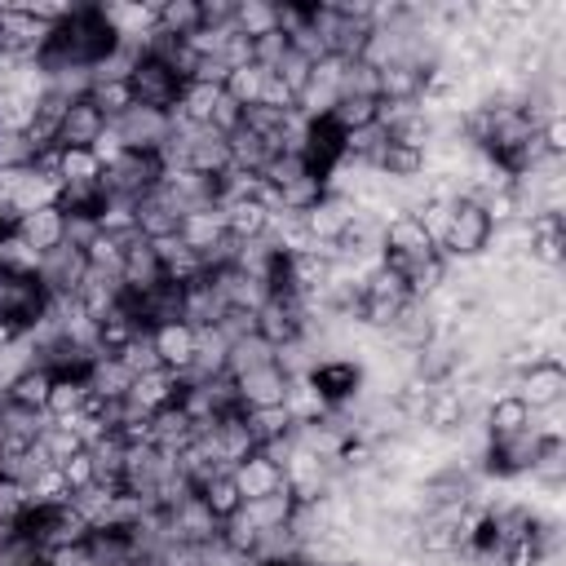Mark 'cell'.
<instances>
[{
  "label": "cell",
  "instance_id": "6da1fadb",
  "mask_svg": "<svg viewBox=\"0 0 566 566\" xmlns=\"http://www.w3.org/2000/svg\"><path fill=\"white\" fill-rule=\"evenodd\" d=\"M164 159L159 150H119L106 168H102V186L111 199H124V203H142L159 190L164 181Z\"/></svg>",
  "mask_w": 566,
  "mask_h": 566
},
{
  "label": "cell",
  "instance_id": "7a4b0ae2",
  "mask_svg": "<svg viewBox=\"0 0 566 566\" xmlns=\"http://www.w3.org/2000/svg\"><path fill=\"white\" fill-rule=\"evenodd\" d=\"M491 234H495V226H491V217L482 212V203H478L473 195H460V199L451 203V226H447L438 252H442L447 261H482V256L491 252Z\"/></svg>",
  "mask_w": 566,
  "mask_h": 566
},
{
  "label": "cell",
  "instance_id": "3957f363",
  "mask_svg": "<svg viewBox=\"0 0 566 566\" xmlns=\"http://www.w3.org/2000/svg\"><path fill=\"white\" fill-rule=\"evenodd\" d=\"M128 88H133V106L172 115V111H177V97H181V88H186V80H181L164 57L142 53V57L133 62V71H128Z\"/></svg>",
  "mask_w": 566,
  "mask_h": 566
},
{
  "label": "cell",
  "instance_id": "277c9868",
  "mask_svg": "<svg viewBox=\"0 0 566 566\" xmlns=\"http://www.w3.org/2000/svg\"><path fill=\"white\" fill-rule=\"evenodd\" d=\"M305 380L314 385V394L327 402V411H340V407H354V398L367 389V371L358 358H318Z\"/></svg>",
  "mask_w": 566,
  "mask_h": 566
},
{
  "label": "cell",
  "instance_id": "5b68a950",
  "mask_svg": "<svg viewBox=\"0 0 566 566\" xmlns=\"http://www.w3.org/2000/svg\"><path fill=\"white\" fill-rule=\"evenodd\" d=\"M35 279L44 283V292H49L53 301H71V296L84 287V279H88V256H84V248L62 243V248H53V252H40Z\"/></svg>",
  "mask_w": 566,
  "mask_h": 566
},
{
  "label": "cell",
  "instance_id": "8992f818",
  "mask_svg": "<svg viewBox=\"0 0 566 566\" xmlns=\"http://www.w3.org/2000/svg\"><path fill=\"white\" fill-rule=\"evenodd\" d=\"M106 128H111L106 111H102V106H97L88 93H80V97H71V102H66V111H62V124H57V137H53V146L93 150V146L106 137Z\"/></svg>",
  "mask_w": 566,
  "mask_h": 566
},
{
  "label": "cell",
  "instance_id": "52a82bcc",
  "mask_svg": "<svg viewBox=\"0 0 566 566\" xmlns=\"http://www.w3.org/2000/svg\"><path fill=\"white\" fill-rule=\"evenodd\" d=\"M111 133L119 137L124 150H164L168 137H172V115L146 111V106H128L124 115L111 119Z\"/></svg>",
  "mask_w": 566,
  "mask_h": 566
},
{
  "label": "cell",
  "instance_id": "ba28073f",
  "mask_svg": "<svg viewBox=\"0 0 566 566\" xmlns=\"http://www.w3.org/2000/svg\"><path fill=\"white\" fill-rule=\"evenodd\" d=\"M296 150H301L305 168L327 181V177L336 172V164L345 159V133H340L327 115H323V119H305V128H301V137H296Z\"/></svg>",
  "mask_w": 566,
  "mask_h": 566
},
{
  "label": "cell",
  "instance_id": "9c48e42d",
  "mask_svg": "<svg viewBox=\"0 0 566 566\" xmlns=\"http://www.w3.org/2000/svg\"><path fill=\"white\" fill-rule=\"evenodd\" d=\"M513 394L526 402L531 416L548 411V407H562V398H566V367L553 363V358H539V363H531L526 371L513 376Z\"/></svg>",
  "mask_w": 566,
  "mask_h": 566
},
{
  "label": "cell",
  "instance_id": "30bf717a",
  "mask_svg": "<svg viewBox=\"0 0 566 566\" xmlns=\"http://www.w3.org/2000/svg\"><path fill=\"white\" fill-rule=\"evenodd\" d=\"M287 385H292V376H287L279 363H261V367H248V371L234 376V389H239V407H243V411L283 407Z\"/></svg>",
  "mask_w": 566,
  "mask_h": 566
},
{
  "label": "cell",
  "instance_id": "8fae6325",
  "mask_svg": "<svg viewBox=\"0 0 566 566\" xmlns=\"http://www.w3.org/2000/svg\"><path fill=\"white\" fill-rule=\"evenodd\" d=\"M13 239L27 248V252H53V248H62L66 243V212L57 208V203H49V208H31V212H22L18 221H13Z\"/></svg>",
  "mask_w": 566,
  "mask_h": 566
},
{
  "label": "cell",
  "instance_id": "7c38bea8",
  "mask_svg": "<svg viewBox=\"0 0 566 566\" xmlns=\"http://www.w3.org/2000/svg\"><path fill=\"white\" fill-rule=\"evenodd\" d=\"M358 217V208H354V199H345V195H323L310 212H301V226H305V234H310V243H340V234L349 230V221Z\"/></svg>",
  "mask_w": 566,
  "mask_h": 566
},
{
  "label": "cell",
  "instance_id": "4fadbf2b",
  "mask_svg": "<svg viewBox=\"0 0 566 566\" xmlns=\"http://www.w3.org/2000/svg\"><path fill=\"white\" fill-rule=\"evenodd\" d=\"M177 239L190 248V252H199L203 261L230 239L226 234V217H221V203H208V208H190V212H181V226H177Z\"/></svg>",
  "mask_w": 566,
  "mask_h": 566
},
{
  "label": "cell",
  "instance_id": "5bb4252c",
  "mask_svg": "<svg viewBox=\"0 0 566 566\" xmlns=\"http://www.w3.org/2000/svg\"><path fill=\"white\" fill-rule=\"evenodd\" d=\"M562 252H566V221H562V212H535L526 221V256L539 270H557Z\"/></svg>",
  "mask_w": 566,
  "mask_h": 566
},
{
  "label": "cell",
  "instance_id": "9a60e30c",
  "mask_svg": "<svg viewBox=\"0 0 566 566\" xmlns=\"http://www.w3.org/2000/svg\"><path fill=\"white\" fill-rule=\"evenodd\" d=\"M150 345H155V354H159V367H164V371H186V367L195 363L199 332H195L186 318H172V323L150 327Z\"/></svg>",
  "mask_w": 566,
  "mask_h": 566
},
{
  "label": "cell",
  "instance_id": "2e32d148",
  "mask_svg": "<svg viewBox=\"0 0 566 566\" xmlns=\"http://www.w3.org/2000/svg\"><path fill=\"white\" fill-rule=\"evenodd\" d=\"M230 478H234V486H239L243 500H261V495H274V491L287 486L283 464H274V460L261 455V451H252L248 460H239V464L230 469Z\"/></svg>",
  "mask_w": 566,
  "mask_h": 566
},
{
  "label": "cell",
  "instance_id": "e0dca14e",
  "mask_svg": "<svg viewBox=\"0 0 566 566\" xmlns=\"http://www.w3.org/2000/svg\"><path fill=\"white\" fill-rule=\"evenodd\" d=\"M221 217H226V234L239 239V243H256L270 234V208L256 199V195H243V199H230L221 203Z\"/></svg>",
  "mask_w": 566,
  "mask_h": 566
},
{
  "label": "cell",
  "instance_id": "ac0fdd59",
  "mask_svg": "<svg viewBox=\"0 0 566 566\" xmlns=\"http://www.w3.org/2000/svg\"><path fill=\"white\" fill-rule=\"evenodd\" d=\"M478 424H482L486 438H509V433H522L531 424V411H526V402L517 394H500V398H491L482 407Z\"/></svg>",
  "mask_w": 566,
  "mask_h": 566
},
{
  "label": "cell",
  "instance_id": "d6986e66",
  "mask_svg": "<svg viewBox=\"0 0 566 566\" xmlns=\"http://www.w3.org/2000/svg\"><path fill=\"white\" fill-rule=\"evenodd\" d=\"M380 248L385 252H433L424 226L416 221V212H394L385 226H380Z\"/></svg>",
  "mask_w": 566,
  "mask_h": 566
},
{
  "label": "cell",
  "instance_id": "ffe728a7",
  "mask_svg": "<svg viewBox=\"0 0 566 566\" xmlns=\"http://www.w3.org/2000/svg\"><path fill=\"white\" fill-rule=\"evenodd\" d=\"M195 495L203 500V509L217 517V522H230L239 509H243V495H239V486H234V478H230V469H221V473H212V478H203L199 486H195Z\"/></svg>",
  "mask_w": 566,
  "mask_h": 566
},
{
  "label": "cell",
  "instance_id": "44dd1931",
  "mask_svg": "<svg viewBox=\"0 0 566 566\" xmlns=\"http://www.w3.org/2000/svg\"><path fill=\"white\" fill-rule=\"evenodd\" d=\"M292 509H296V495L283 486V491H274V495H261V500H243V517L256 526V531H274V526H287V517H292Z\"/></svg>",
  "mask_w": 566,
  "mask_h": 566
},
{
  "label": "cell",
  "instance_id": "7402d4cb",
  "mask_svg": "<svg viewBox=\"0 0 566 566\" xmlns=\"http://www.w3.org/2000/svg\"><path fill=\"white\" fill-rule=\"evenodd\" d=\"M155 31L172 40H190L199 31V0H164L155 4Z\"/></svg>",
  "mask_w": 566,
  "mask_h": 566
},
{
  "label": "cell",
  "instance_id": "603a6c76",
  "mask_svg": "<svg viewBox=\"0 0 566 566\" xmlns=\"http://www.w3.org/2000/svg\"><path fill=\"white\" fill-rule=\"evenodd\" d=\"M49 389H53V371H49V367H40V363H31V367L9 385L4 402H18V407H31V411H44Z\"/></svg>",
  "mask_w": 566,
  "mask_h": 566
},
{
  "label": "cell",
  "instance_id": "cb8c5ba5",
  "mask_svg": "<svg viewBox=\"0 0 566 566\" xmlns=\"http://www.w3.org/2000/svg\"><path fill=\"white\" fill-rule=\"evenodd\" d=\"M84 398H88V380H80V376H53L44 416L49 420H71V416L84 411Z\"/></svg>",
  "mask_w": 566,
  "mask_h": 566
},
{
  "label": "cell",
  "instance_id": "d4e9b609",
  "mask_svg": "<svg viewBox=\"0 0 566 566\" xmlns=\"http://www.w3.org/2000/svg\"><path fill=\"white\" fill-rule=\"evenodd\" d=\"M248 416V429L256 438V451L279 442V438H292L296 433V420L287 416V407H256V411H243Z\"/></svg>",
  "mask_w": 566,
  "mask_h": 566
},
{
  "label": "cell",
  "instance_id": "484cf974",
  "mask_svg": "<svg viewBox=\"0 0 566 566\" xmlns=\"http://www.w3.org/2000/svg\"><path fill=\"white\" fill-rule=\"evenodd\" d=\"M234 31L256 40L265 31H279V4L270 0H234Z\"/></svg>",
  "mask_w": 566,
  "mask_h": 566
},
{
  "label": "cell",
  "instance_id": "4316f807",
  "mask_svg": "<svg viewBox=\"0 0 566 566\" xmlns=\"http://www.w3.org/2000/svg\"><path fill=\"white\" fill-rule=\"evenodd\" d=\"M535 486H562L566 482V438H544L539 442V455L526 473Z\"/></svg>",
  "mask_w": 566,
  "mask_h": 566
},
{
  "label": "cell",
  "instance_id": "83f0119b",
  "mask_svg": "<svg viewBox=\"0 0 566 566\" xmlns=\"http://www.w3.org/2000/svg\"><path fill=\"white\" fill-rule=\"evenodd\" d=\"M57 186L66 181H97L102 177V159L93 150H75V146H57V164H53Z\"/></svg>",
  "mask_w": 566,
  "mask_h": 566
},
{
  "label": "cell",
  "instance_id": "f1b7e54d",
  "mask_svg": "<svg viewBox=\"0 0 566 566\" xmlns=\"http://www.w3.org/2000/svg\"><path fill=\"white\" fill-rule=\"evenodd\" d=\"M40 451L49 455V464H62V460H71L75 451H84L88 442H84V433L80 429H71V424H62V420H49L44 429H40Z\"/></svg>",
  "mask_w": 566,
  "mask_h": 566
},
{
  "label": "cell",
  "instance_id": "f546056e",
  "mask_svg": "<svg viewBox=\"0 0 566 566\" xmlns=\"http://www.w3.org/2000/svg\"><path fill=\"white\" fill-rule=\"evenodd\" d=\"M279 195V212H310L323 195H327V181L323 177H314V172H305V177H296L292 186H283V190H274Z\"/></svg>",
  "mask_w": 566,
  "mask_h": 566
},
{
  "label": "cell",
  "instance_id": "4dcf8cb0",
  "mask_svg": "<svg viewBox=\"0 0 566 566\" xmlns=\"http://www.w3.org/2000/svg\"><path fill=\"white\" fill-rule=\"evenodd\" d=\"M265 66H256V62H248V66H234L230 75H226V97L230 102H239V106H256L261 102V84H265Z\"/></svg>",
  "mask_w": 566,
  "mask_h": 566
},
{
  "label": "cell",
  "instance_id": "1f68e13d",
  "mask_svg": "<svg viewBox=\"0 0 566 566\" xmlns=\"http://www.w3.org/2000/svg\"><path fill=\"white\" fill-rule=\"evenodd\" d=\"M376 115H380V97H340L327 119H332L340 133H354V128L376 124Z\"/></svg>",
  "mask_w": 566,
  "mask_h": 566
},
{
  "label": "cell",
  "instance_id": "d6a6232c",
  "mask_svg": "<svg viewBox=\"0 0 566 566\" xmlns=\"http://www.w3.org/2000/svg\"><path fill=\"white\" fill-rule=\"evenodd\" d=\"M88 97L106 111V119H115V115H124V111L133 106L128 80H111V75H93V80H88Z\"/></svg>",
  "mask_w": 566,
  "mask_h": 566
},
{
  "label": "cell",
  "instance_id": "836d02e7",
  "mask_svg": "<svg viewBox=\"0 0 566 566\" xmlns=\"http://www.w3.org/2000/svg\"><path fill=\"white\" fill-rule=\"evenodd\" d=\"M119 358V367L128 371V376H146V371H159V354H155V345H150V332H142L124 354H115Z\"/></svg>",
  "mask_w": 566,
  "mask_h": 566
},
{
  "label": "cell",
  "instance_id": "e575fe53",
  "mask_svg": "<svg viewBox=\"0 0 566 566\" xmlns=\"http://www.w3.org/2000/svg\"><path fill=\"white\" fill-rule=\"evenodd\" d=\"M57 469H62V478H66V486H71V495L97 482V469H93V455H88V447H84V451H75L71 460H62Z\"/></svg>",
  "mask_w": 566,
  "mask_h": 566
},
{
  "label": "cell",
  "instance_id": "d590c367",
  "mask_svg": "<svg viewBox=\"0 0 566 566\" xmlns=\"http://www.w3.org/2000/svg\"><path fill=\"white\" fill-rule=\"evenodd\" d=\"M27 332L18 327V323H9V318H0V349H9V345H18Z\"/></svg>",
  "mask_w": 566,
  "mask_h": 566
},
{
  "label": "cell",
  "instance_id": "8d00e7d4",
  "mask_svg": "<svg viewBox=\"0 0 566 566\" xmlns=\"http://www.w3.org/2000/svg\"><path fill=\"white\" fill-rule=\"evenodd\" d=\"M292 566H332V562H318V557H296Z\"/></svg>",
  "mask_w": 566,
  "mask_h": 566
}]
</instances>
